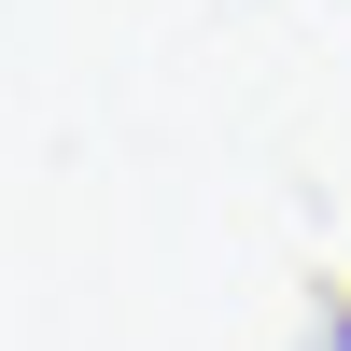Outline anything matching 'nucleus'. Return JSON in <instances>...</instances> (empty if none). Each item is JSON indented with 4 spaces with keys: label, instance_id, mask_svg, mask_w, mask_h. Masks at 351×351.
Wrapping results in <instances>:
<instances>
[]
</instances>
